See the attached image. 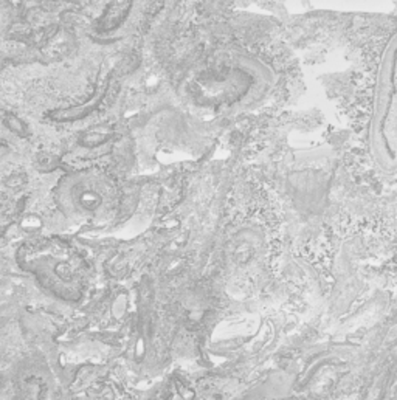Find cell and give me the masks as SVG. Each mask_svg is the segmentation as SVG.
<instances>
[{
    "mask_svg": "<svg viewBox=\"0 0 397 400\" xmlns=\"http://www.w3.org/2000/svg\"><path fill=\"white\" fill-rule=\"evenodd\" d=\"M369 149L380 171H397V30L383 48L375 76Z\"/></svg>",
    "mask_w": 397,
    "mask_h": 400,
    "instance_id": "cell-1",
    "label": "cell"
}]
</instances>
